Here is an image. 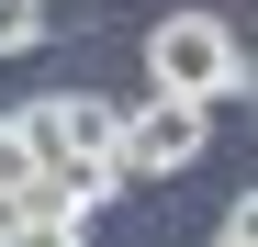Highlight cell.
Returning <instances> with one entry per match:
<instances>
[{"label":"cell","instance_id":"obj_1","mask_svg":"<svg viewBox=\"0 0 258 247\" xmlns=\"http://www.w3.org/2000/svg\"><path fill=\"white\" fill-rule=\"evenodd\" d=\"M146 90H191V101H236L247 90V45L225 12H168L146 23Z\"/></svg>","mask_w":258,"mask_h":247},{"label":"cell","instance_id":"obj_2","mask_svg":"<svg viewBox=\"0 0 258 247\" xmlns=\"http://www.w3.org/2000/svg\"><path fill=\"white\" fill-rule=\"evenodd\" d=\"M123 112H135V101L45 90V101H23V135L45 146V169H123ZM123 180H135V169H123Z\"/></svg>","mask_w":258,"mask_h":247},{"label":"cell","instance_id":"obj_3","mask_svg":"<svg viewBox=\"0 0 258 247\" xmlns=\"http://www.w3.org/2000/svg\"><path fill=\"white\" fill-rule=\"evenodd\" d=\"M202 146H213V101H191V90H146L135 112H123V169L135 180L202 169Z\"/></svg>","mask_w":258,"mask_h":247},{"label":"cell","instance_id":"obj_4","mask_svg":"<svg viewBox=\"0 0 258 247\" xmlns=\"http://www.w3.org/2000/svg\"><path fill=\"white\" fill-rule=\"evenodd\" d=\"M0 247H90V214H0Z\"/></svg>","mask_w":258,"mask_h":247},{"label":"cell","instance_id":"obj_5","mask_svg":"<svg viewBox=\"0 0 258 247\" xmlns=\"http://www.w3.org/2000/svg\"><path fill=\"white\" fill-rule=\"evenodd\" d=\"M56 34V0H0V56H34Z\"/></svg>","mask_w":258,"mask_h":247},{"label":"cell","instance_id":"obj_6","mask_svg":"<svg viewBox=\"0 0 258 247\" xmlns=\"http://www.w3.org/2000/svg\"><path fill=\"white\" fill-rule=\"evenodd\" d=\"M34 169H45V146L23 135V112H0V202H12V191H23Z\"/></svg>","mask_w":258,"mask_h":247},{"label":"cell","instance_id":"obj_7","mask_svg":"<svg viewBox=\"0 0 258 247\" xmlns=\"http://www.w3.org/2000/svg\"><path fill=\"white\" fill-rule=\"evenodd\" d=\"M213 247H236V236H213Z\"/></svg>","mask_w":258,"mask_h":247}]
</instances>
